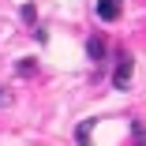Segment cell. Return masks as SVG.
Wrapping results in <instances>:
<instances>
[{
    "label": "cell",
    "instance_id": "1",
    "mask_svg": "<svg viewBox=\"0 0 146 146\" xmlns=\"http://www.w3.org/2000/svg\"><path fill=\"white\" fill-rule=\"evenodd\" d=\"M131 82V52H120V60H116V75H112V86L116 90H127Z\"/></svg>",
    "mask_w": 146,
    "mask_h": 146
},
{
    "label": "cell",
    "instance_id": "2",
    "mask_svg": "<svg viewBox=\"0 0 146 146\" xmlns=\"http://www.w3.org/2000/svg\"><path fill=\"white\" fill-rule=\"evenodd\" d=\"M124 11V0H98V19L101 23H116Z\"/></svg>",
    "mask_w": 146,
    "mask_h": 146
},
{
    "label": "cell",
    "instance_id": "3",
    "mask_svg": "<svg viewBox=\"0 0 146 146\" xmlns=\"http://www.w3.org/2000/svg\"><path fill=\"white\" fill-rule=\"evenodd\" d=\"M86 52H90V60H105V38L94 34L90 41H86Z\"/></svg>",
    "mask_w": 146,
    "mask_h": 146
},
{
    "label": "cell",
    "instance_id": "4",
    "mask_svg": "<svg viewBox=\"0 0 146 146\" xmlns=\"http://www.w3.org/2000/svg\"><path fill=\"white\" fill-rule=\"evenodd\" d=\"M90 127H94V120H86V124H82V127L75 131V139H79L82 146H90Z\"/></svg>",
    "mask_w": 146,
    "mask_h": 146
},
{
    "label": "cell",
    "instance_id": "5",
    "mask_svg": "<svg viewBox=\"0 0 146 146\" xmlns=\"http://www.w3.org/2000/svg\"><path fill=\"white\" fill-rule=\"evenodd\" d=\"M0 101H4V90H0Z\"/></svg>",
    "mask_w": 146,
    "mask_h": 146
}]
</instances>
